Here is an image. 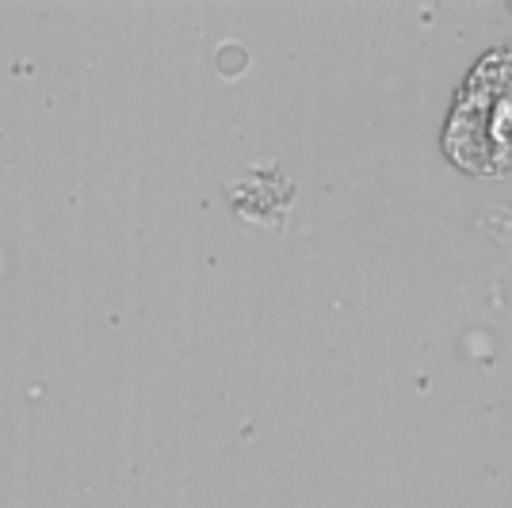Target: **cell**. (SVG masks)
<instances>
[{
    "label": "cell",
    "instance_id": "6da1fadb",
    "mask_svg": "<svg viewBox=\"0 0 512 508\" xmlns=\"http://www.w3.org/2000/svg\"><path fill=\"white\" fill-rule=\"evenodd\" d=\"M448 149L470 172L512 169V50L490 54L470 77L451 115Z\"/></svg>",
    "mask_w": 512,
    "mask_h": 508
},
{
    "label": "cell",
    "instance_id": "7a4b0ae2",
    "mask_svg": "<svg viewBox=\"0 0 512 508\" xmlns=\"http://www.w3.org/2000/svg\"><path fill=\"white\" fill-rule=\"evenodd\" d=\"M230 199H234V207L245 218L276 222L279 214H283V207H287V199H291V184L279 172H268V176L256 172L253 180H241V184L230 188Z\"/></svg>",
    "mask_w": 512,
    "mask_h": 508
}]
</instances>
